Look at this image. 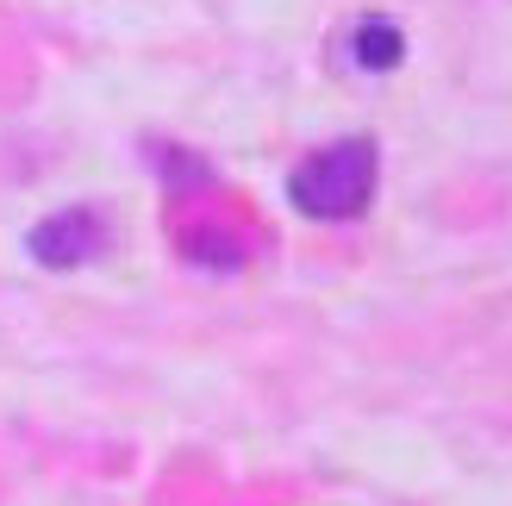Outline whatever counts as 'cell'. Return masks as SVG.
<instances>
[{
    "instance_id": "cell-1",
    "label": "cell",
    "mask_w": 512,
    "mask_h": 506,
    "mask_svg": "<svg viewBox=\"0 0 512 506\" xmlns=\"http://www.w3.org/2000/svg\"><path fill=\"white\" fill-rule=\"evenodd\" d=\"M375 182H381L375 138H338V144H325L294 163L288 200H294V213L319 219V225H344L375 200Z\"/></svg>"
},
{
    "instance_id": "cell-2",
    "label": "cell",
    "mask_w": 512,
    "mask_h": 506,
    "mask_svg": "<svg viewBox=\"0 0 512 506\" xmlns=\"http://www.w3.org/2000/svg\"><path fill=\"white\" fill-rule=\"evenodd\" d=\"M25 250H32V263H44V269H82L107 250V219L94 207H63V213H50L25 232Z\"/></svg>"
},
{
    "instance_id": "cell-3",
    "label": "cell",
    "mask_w": 512,
    "mask_h": 506,
    "mask_svg": "<svg viewBox=\"0 0 512 506\" xmlns=\"http://www.w3.org/2000/svg\"><path fill=\"white\" fill-rule=\"evenodd\" d=\"M350 57H356V69H369V75H388V69L406 57V32H400L394 19L369 13V19H356V25H350Z\"/></svg>"
}]
</instances>
